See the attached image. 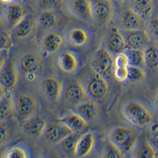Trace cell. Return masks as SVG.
Masks as SVG:
<instances>
[{"instance_id": "obj_8", "label": "cell", "mask_w": 158, "mask_h": 158, "mask_svg": "<svg viewBox=\"0 0 158 158\" xmlns=\"http://www.w3.org/2000/svg\"><path fill=\"white\" fill-rule=\"evenodd\" d=\"M73 132L64 123L58 121L49 124L44 132V135L51 143L59 144Z\"/></svg>"}, {"instance_id": "obj_30", "label": "cell", "mask_w": 158, "mask_h": 158, "mask_svg": "<svg viewBox=\"0 0 158 158\" xmlns=\"http://www.w3.org/2000/svg\"><path fill=\"white\" fill-rule=\"evenodd\" d=\"M126 54L127 55L129 60V65L140 66L146 65L144 50L128 49Z\"/></svg>"}, {"instance_id": "obj_17", "label": "cell", "mask_w": 158, "mask_h": 158, "mask_svg": "<svg viewBox=\"0 0 158 158\" xmlns=\"http://www.w3.org/2000/svg\"><path fill=\"white\" fill-rule=\"evenodd\" d=\"M75 108L77 113L89 122L95 120L100 113V106L94 100H86Z\"/></svg>"}, {"instance_id": "obj_22", "label": "cell", "mask_w": 158, "mask_h": 158, "mask_svg": "<svg viewBox=\"0 0 158 158\" xmlns=\"http://www.w3.org/2000/svg\"><path fill=\"white\" fill-rule=\"evenodd\" d=\"M58 121L64 123L73 132H81L88 126L87 120L78 113L68 114L60 118Z\"/></svg>"}, {"instance_id": "obj_2", "label": "cell", "mask_w": 158, "mask_h": 158, "mask_svg": "<svg viewBox=\"0 0 158 158\" xmlns=\"http://www.w3.org/2000/svg\"><path fill=\"white\" fill-rule=\"evenodd\" d=\"M87 73L83 75L85 79L81 81L85 87L89 96L94 100L103 98L108 93V84L104 77L97 72L92 66H90Z\"/></svg>"}, {"instance_id": "obj_18", "label": "cell", "mask_w": 158, "mask_h": 158, "mask_svg": "<svg viewBox=\"0 0 158 158\" xmlns=\"http://www.w3.org/2000/svg\"><path fill=\"white\" fill-rule=\"evenodd\" d=\"M19 78V72L16 66L11 62L1 71L0 82L1 86L6 89L15 87Z\"/></svg>"}, {"instance_id": "obj_31", "label": "cell", "mask_w": 158, "mask_h": 158, "mask_svg": "<svg viewBox=\"0 0 158 158\" xmlns=\"http://www.w3.org/2000/svg\"><path fill=\"white\" fill-rule=\"evenodd\" d=\"M128 78L130 82L135 83L142 81L146 78V72L140 66L129 65Z\"/></svg>"}, {"instance_id": "obj_25", "label": "cell", "mask_w": 158, "mask_h": 158, "mask_svg": "<svg viewBox=\"0 0 158 158\" xmlns=\"http://www.w3.org/2000/svg\"><path fill=\"white\" fill-rule=\"evenodd\" d=\"M15 102L10 93H4L1 95L0 101V119L1 121L8 120L15 115Z\"/></svg>"}, {"instance_id": "obj_14", "label": "cell", "mask_w": 158, "mask_h": 158, "mask_svg": "<svg viewBox=\"0 0 158 158\" xmlns=\"http://www.w3.org/2000/svg\"><path fill=\"white\" fill-rule=\"evenodd\" d=\"M46 120L40 115H33L24 122L23 129L29 135L36 137L41 136L47 127Z\"/></svg>"}, {"instance_id": "obj_24", "label": "cell", "mask_w": 158, "mask_h": 158, "mask_svg": "<svg viewBox=\"0 0 158 158\" xmlns=\"http://www.w3.org/2000/svg\"><path fill=\"white\" fill-rule=\"evenodd\" d=\"M66 39L72 46L82 47L89 42V35L88 31L84 28L74 27L68 32Z\"/></svg>"}, {"instance_id": "obj_6", "label": "cell", "mask_w": 158, "mask_h": 158, "mask_svg": "<svg viewBox=\"0 0 158 158\" xmlns=\"http://www.w3.org/2000/svg\"><path fill=\"white\" fill-rule=\"evenodd\" d=\"M114 60L110 50L102 48L95 53L91 66L103 77H109L114 72Z\"/></svg>"}, {"instance_id": "obj_26", "label": "cell", "mask_w": 158, "mask_h": 158, "mask_svg": "<svg viewBox=\"0 0 158 158\" xmlns=\"http://www.w3.org/2000/svg\"><path fill=\"white\" fill-rule=\"evenodd\" d=\"M133 8L144 19H147L152 15L154 9V0H131Z\"/></svg>"}, {"instance_id": "obj_39", "label": "cell", "mask_w": 158, "mask_h": 158, "mask_svg": "<svg viewBox=\"0 0 158 158\" xmlns=\"http://www.w3.org/2000/svg\"><path fill=\"white\" fill-rule=\"evenodd\" d=\"M115 67H128L129 60L128 56L125 53H120L117 55L114 60Z\"/></svg>"}, {"instance_id": "obj_12", "label": "cell", "mask_w": 158, "mask_h": 158, "mask_svg": "<svg viewBox=\"0 0 158 158\" xmlns=\"http://www.w3.org/2000/svg\"><path fill=\"white\" fill-rule=\"evenodd\" d=\"M28 15L27 8L19 2H14L8 5L6 10V19L9 27L12 29Z\"/></svg>"}, {"instance_id": "obj_34", "label": "cell", "mask_w": 158, "mask_h": 158, "mask_svg": "<svg viewBox=\"0 0 158 158\" xmlns=\"http://www.w3.org/2000/svg\"><path fill=\"white\" fill-rule=\"evenodd\" d=\"M29 152L27 149L22 146H15L6 151L4 155L6 158H27Z\"/></svg>"}, {"instance_id": "obj_19", "label": "cell", "mask_w": 158, "mask_h": 158, "mask_svg": "<svg viewBox=\"0 0 158 158\" xmlns=\"http://www.w3.org/2000/svg\"><path fill=\"white\" fill-rule=\"evenodd\" d=\"M36 26L35 19L29 15L13 29L12 35L17 39L26 38L33 32Z\"/></svg>"}, {"instance_id": "obj_16", "label": "cell", "mask_w": 158, "mask_h": 158, "mask_svg": "<svg viewBox=\"0 0 158 158\" xmlns=\"http://www.w3.org/2000/svg\"><path fill=\"white\" fill-rule=\"evenodd\" d=\"M145 19L139 15L133 8L127 9L122 18L123 28L126 31L143 29Z\"/></svg>"}, {"instance_id": "obj_13", "label": "cell", "mask_w": 158, "mask_h": 158, "mask_svg": "<svg viewBox=\"0 0 158 158\" xmlns=\"http://www.w3.org/2000/svg\"><path fill=\"white\" fill-rule=\"evenodd\" d=\"M96 136L92 131L82 134L77 143L75 155L78 157H84L89 155L96 143Z\"/></svg>"}, {"instance_id": "obj_29", "label": "cell", "mask_w": 158, "mask_h": 158, "mask_svg": "<svg viewBox=\"0 0 158 158\" xmlns=\"http://www.w3.org/2000/svg\"><path fill=\"white\" fill-rule=\"evenodd\" d=\"M145 62L151 69H155L158 66V43L149 46L144 51Z\"/></svg>"}, {"instance_id": "obj_27", "label": "cell", "mask_w": 158, "mask_h": 158, "mask_svg": "<svg viewBox=\"0 0 158 158\" xmlns=\"http://www.w3.org/2000/svg\"><path fill=\"white\" fill-rule=\"evenodd\" d=\"M58 17L55 10H44L37 18L39 24L45 29L53 27L58 23Z\"/></svg>"}, {"instance_id": "obj_23", "label": "cell", "mask_w": 158, "mask_h": 158, "mask_svg": "<svg viewBox=\"0 0 158 158\" xmlns=\"http://www.w3.org/2000/svg\"><path fill=\"white\" fill-rule=\"evenodd\" d=\"M42 64L41 57L35 53H28L22 57L20 61V68L27 73H32L38 71Z\"/></svg>"}, {"instance_id": "obj_33", "label": "cell", "mask_w": 158, "mask_h": 158, "mask_svg": "<svg viewBox=\"0 0 158 158\" xmlns=\"http://www.w3.org/2000/svg\"><path fill=\"white\" fill-rule=\"evenodd\" d=\"M124 152L110 140L104 150L103 156L107 158H123L124 157Z\"/></svg>"}, {"instance_id": "obj_5", "label": "cell", "mask_w": 158, "mask_h": 158, "mask_svg": "<svg viewBox=\"0 0 158 158\" xmlns=\"http://www.w3.org/2000/svg\"><path fill=\"white\" fill-rule=\"evenodd\" d=\"M63 94L66 104L75 108L86 100L88 95L85 87L78 79H71L67 83Z\"/></svg>"}, {"instance_id": "obj_7", "label": "cell", "mask_w": 158, "mask_h": 158, "mask_svg": "<svg viewBox=\"0 0 158 158\" xmlns=\"http://www.w3.org/2000/svg\"><path fill=\"white\" fill-rule=\"evenodd\" d=\"M125 39L129 49L146 50L151 43L150 36L144 29L126 31Z\"/></svg>"}, {"instance_id": "obj_43", "label": "cell", "mask_w": 158, "mask_h": 158, "mask_svg": "<svg viewBox=\"0 0 158 158\" xmlns=\"http://www.w3.org/2000/svg\"></svg>"}, {"instance_id": "obj_20", "label": "cell", "mask_w": 158, "mask_h": 158, "mask_svg": "<svg viewBox=\"0 0 158 158\" xmlns=\"http://www.w3.org/2000/svg\"><path fill=\"white\" fill-rule=\"evenodd\" d=\"M64 38L60 33L52 31L43 37L42 45L44 51L48 53L57 52L64 42Z\"/></svg>"}, {"instance_id": "obj_38", "label": "cell", "mask_w": 158, "mask_h": 158, "mask_svg": "<svg viewBox=\"0 0 158 158\" xmlns=\"http://www.w3.org/2000/svg\"><path fill=\"white\" fill-rule=\"evenodd\" d=\"M63 0H40V4L44 10H55L62 3Z\"/></svg>"}, {"instance_id": "obj_9", "label": "cell", "mask_w": 158, "mask_h": 158, "mask_svg": "<svg viewBox=\"0 0 158 158\" xmlns=\"http://www.w3.org/2000/svg\"><path fill=\"white\" fill-rule=\"evenodd\" d=\"M41 89L43 94L50 100L57 101L64 93V85L62 80L49 77L41 82Z\"/></svg>"}, {"instance_id": "obj_4", "label": "cell", "mask_w": 158, "mask_h": 158, "mask_svg": "<svg viewBox=\"0 0 158 158\" xmlns=\"http://www.w3.org/2000/svg\"><path fill=\"white\" fill-rule=\"evenodd\" d=\"M15 111L19 119L23 122L36 114L39 109V102L31 94L19 95L15 102Z\"/></svg>"}, {"instance_id": "obj_21", "label": "cell", "mask_w": 158, "mask_h": 158, "mask_svg": "<svg viewBox=\"0 0 158 158\" xmlns=\"http://www.w3.org/2000/svg\"><path fill=\"white\" fill-rule=\"evenodd\" d=\"M108 50L111 52L118 54L127 48L125 37L117 28L112 29L107 41Z\"/></svg>"}, {"instance_id": "obj_41", "label": "cell", "mask_w": 158, "mask_h": 158, "mask_svg": "<svg viewBox=\"0 0 158 158\" xmlns=\"http://www.w3.org/2000/svg\"><path fill=\"white\" fill-rule=\"evenodd\" d=\"M151 139L152 143L158 148V129L152 131L151 135Z\"/></svg>"}, {"instance_id": "obj_28", "label": "cell", "mask_w": 158, "mask_h": 158, "mask_svg": "<svg viewBox=\"0 0 158 158\" xmlns=\"http://www.w3.org/2000/svg\"><path fill=\"white\" fill-rule=\"evenodd\" d=\"M82 134L81 132H73L66 137L60 144L61 149L67 153H74L77 143Z\"/></svg>"}, {"instance_id": "obj_35", "label": "cell", "mask_w": 158, "mask_h": 158, "mask_svg": "<svg viewBox=\"0 0 158 158\" xmlns=\"http://www.w3.org/2000/svg\"><path fill=\"white\" fill-rule=\"evenodd\" d=\"M13 35L7 30H2L0 33V49L1 50H8L13 44Z\"/></svg>"}, {"instance_id": "obj_36", "label": "cell", "mask_w": 158, "mask_h": 158, "mask_svg": "<svg viewBox=\"0 0 158 158\" xmlns=\"http://www.w3.org/2000/svg\"><path fill=\"white\" fill-rule=\"evenodd\" d=\"M8 120L1 121L0 123V143L2 144L6 143L11 135V128L9 124L8 123Z\"/></svg>"}, {"instance_id": "obj_11", "label": "cell", "mask_w": 158, "mask_h": 158, "mask_svg": "<svg viewBox=\"0 0 158 158\" xmlns=\"http://www.w3.org/2000/svg\"><path fill=\"white\" fill-rule=\"evenodd\" d=\"M69 8L72 15L82 20H93V0H71Z\"/></svg>"}, {"instance_id": "obj_10", "label": "cell", "mask_w": 158, "mask_h": 158, "mask_svg": "<svg viewBox=\"0 0 158 158\" xmlns=\"http://www.w3.org/2000/svg\"><path fill=\"white\" fill-rule=\"evenodd\" d=\"M94 18L102 23H107L113 17L115 6L112 0H93Z\"/></svg>"}, {"instance_id": "obj_15", "label": "cell", "mask_w": 158, "mask_h": 158, "mask_svg": "<svg viewBox=\"0 0 158 158\" xmlns=\"http://www.w3.org/2000/svg\"><path fill=\"white\" fill-rule=\"evenodd\" d=\"M58 62L60 69L67 73H72L79 68V58L71 50L63 52L59 56Z\"/></svg>"}, {"instance_id": "obj_37", "label": "cell", "mask_w": 158, "mask_h": 158, "mask_svg": "<svg viewBox=\"0 0 158 158\" xmlns=\"http://www.w3.org/2000/svg\"><path fill=\"white\" fill-rule=\"evenodd\" d=\"M113 75L118 81L123 82L128 78L127 67H115Z\"/></svg>"}, {"instance_id": "obj_32", "label": "cell", "mask_w": 158, "mask_h": 158, "mask_svg": "<svg viewBox=\"0 0 158 158\" xmlns=\"http://www.w3.org/2000/svg\"><path fill=\"white\" fill-rule=\"evenodd\" d=\"M156 156V151L148 142L145 141L137 148L136 156L139 158H153Z\"/></svg>"}, {"instance_id": "obj_40", "label": "cell", "mask_w": 158, "mask_h": 158, "mask_svg": "<svg viewBox=\"0 0 158 158\" xmlns=\"http://www.w3.org/2000/svg\"><path fill=\"white\" fill-rule=\"evenodd\" d=\"M151 33L153 36L158 37V17L153 19L150 23Z\"/></svg>"}, {"instance_id": "obj_42", "label": "cell", "mask_w": 158, "mask_h": 158, "mask_svg": "<svg viewBox=\"0 0 158 158\" xmlns=\"http://www.w3.org/2000/svg\"><path fill=\"white\" fill-rule=\"evenodd\" d=\"M15 0H0L1 2L4 5H10V4L14 2Z\"/></svg>"}, {"instance_id": "obj_3", "label": "cell", "mask_w": 158, "mask_h": 158, "mask_svg": "<svg viewBox=\"0 0 158 158\" xmlns=\"http://www.w3.org/2000/svg\"><path fill=\"white\" fill-rule=\"evenodd\" d=\"M138 138L136 131L129 127L123 126L115 127L109 135V140L124 152L131 151L137 143Z\"/></svg>"}, {"instance_id": "obj_1", "label": "cell", "mask_w": 158, "mask_h": 158, "mask_svg": "<svg viewBox=\"0 0 158 158\" xmlns=\"http://www.w3.org/2000/svg\"><path fill=\"white\" fill-rule=\"evenodd\" d=\"M123 116L129 122L138 127H144L149 124L153 115L149 109L138 101H130L123 107Z\"/></svg>"}]
</instances>
